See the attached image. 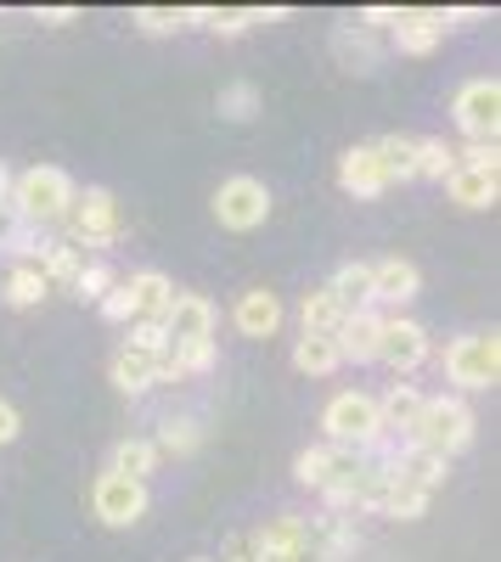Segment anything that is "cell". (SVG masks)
I'll return each mask as SVG.
<instances>
[{
    "instance_id": "d590c367",
    "label": "cell",
    "mask_w": 501,
    "mask_h": 562,
    "mask_svg": "<svg viewBox=\"0 0 501 562\" xmlns=\"http://www.w3.org/2000/svg\"><path fill=\"white\" fill-rule=\"evenodd\" d=\"M113 281H119V276H113L102 259H85V270H79V281H74V293H79L85 304H102V293L113 288Z\"/></svg>"
},
{
    "instance_id": "e0dca14e",
    "label": "cell",
    "mask_w": 501,
    "mask_h": 562,
    "mask_svg": "<svg viewBox=\"0 0 501 562\" xmlns=\"http://www.w3.org/2000/svg\"><path fill=\"white\" fill-rule=\"evenodd\" d=\"M445 198L457 203V209H490L496 198H501V175H490V169H450L445 175Z\"/></svg>"
},
{
    "instance_id": "8fae6325",
    "label": "cell",
    "mask_w": 501,
    "mask_h": 562,
    "mask_svg": "<svg viewBox=\"0 0 501 562\" xmlns=\"http://www.w3.org/2000/svg\"><path fill=\"white\" fill-rule=\"evenodd\" d=\"M214 326H220V310H214L203 293H180V288H175V304H169V315H164L169 344H214Z\"/></svg>"
},
{
    "instance_id": "83f0119b",
    "label": "cell",
    "mask_w": 501,
    "mask_h": 562,
    "mask_svg": "<svg viewBox=\"0 0 501 562\" xmlns=\"http://www.w3.org/2000/svg\"><path fill=\"white\" fill-rule=\"evenodd\" d=\"M0 299H7L12 310H34V304L52 299V288H45V276L34 265H12L7 281H0Z\"/></svg>"
},
{
    "instance_id": "b9f144b4",
    "label": "cell",
    "mask_w": 501,
    "mask_h": 562,
    "mask_svg": "<svg viewBox=\"0 0 501 562\" xmlns=\"http://www.w3.org/2000/svg\"><path fill=\"white\" fill-rule=\"evenodd\" d=\"M40 23H45V29H68V23H79V12H74V7H45Z\"/></svg>"
},
{
    "instance_id": "5b68a950",
    "label": "cell",
    "mask_w": 501,
    "mask_h": 562,
    "mask_svg": "<svg viewBox=\"0 0 501 562\" xmlns=\"http://www.w3.org/2000/svg\"><path fill=\"white\" fill-rule=\"evenodd\" d=\"M445 378L457 383L463 394L496 389L501 383V338L496 333H463L457 344L445 349Z\"/></svg>"
},
{
    "instance_id": "7402d4cb",
    "label": "cell",
    "mask_w": 501,
    "mask_h": 562,
    "mask_svg": "<svg viewBox=\"0 0 501 562\" xmlns=\"http://www.w3.org/2000/svg\"><path fill=\"white\" fill-rule=\"evenodd\" d=\"M34 270L45 276V288H68L74 293V281H79V270H85V254L74 248V243H45L40 248V259H34Z\"/></svg>"
},
{
    "instance_id": "ffe728a7",
    "label": "cell",
    "mask_w": 501,
    "mask_h": 562,
    "mask_svg": "<svg viewBox=\"0 0 501 562\" xmlns=\"http://www.w3.org/2000/svg\"><path fill=\"white\" fill-rule=\"evenodd\" d=\"M108 378H113V389H119V394H147V389L158 383V360L124 344V349L108 360Z\"/></svg>"
},
{
    "instance_id": "7c38bea8",
    "label": "cell",
    "mask_w": 501,
    "mask_h": 562,
    "mask_svg": "<svg viewBox=\"0 0 501 562\" xmlns=\"http://www.w3.org/2000/svg\"><path fill=\"white\" fill-rule=\"evenodd\" d=\"M423 293V270L412 259H378L372 265V310H400Z\"/></svg>"
},
{
    "instance_id": "4fadbf2b",
    "label": "cell",
    "mask_w": 501,
    "mask_h": 562,
    "mask_svg": "<svg viewBox=\"0 0 501 562\" xmlns=\"http://www.w3.org/2000/svg\"><path fill=\"white\" fill-rule=\"evenodd\" d=\"M282 299L270 293V288H248V293H237V304H232V326L243 338H277V326H282Z\"/></svg>"
},
{
    "instance_id": "f6af8a7d",
    "label": "cell",
    "mask_w": 501,
    "mask_h": 562,
    "mask_svg": "<svg viewBox=\"0 0 501 562\" xmlns=\"http://www.w3.org/2000/svg\"><path fill=\"white\" fill-rule=\"evenodd\" d=\"M198 562H203V557H198Z\"/></svg>"
},
{
    "instance_id": "e575fe53",
    "label": "cell",
    "mask_w": 501,
    "mask_h": 562,
    "mask_svg": "<svg viewBox=\"0 0 501 562\" xmlns=\"http://www.w3.org/2000/svg\"><path fill=\"white\" fill-rule=\"evenodd\" d=\"M327 473H333V445H310V450L293 456V479H299L304 490H322Z\"/></svg>"
},
{
    "instance_id": "ac0fdd59",
    "label": "cell",
    "mask_w": 501,
    "mask_h": 562,
    "mask_svg": "<svg viewBox=\"0 0 501 562\" xmlns=\"http://www.w3.org/2000/svg\"><path fill=\"white\" fill-rule=\"evenodd\" d=\"M124 288H130V299H135V321H164L169 304H175V281H169L164 270H135Z\"/></svg>"
},
{
    "instance_id": "4316f807",
    "label": "cell",
    "mask_w": 501,
    "mask_h": 562,
    "mask_svg": "<svg viewBox=\"0 0 501 562\" xmlns=\"http://www.w3.org/2000/svg\"><path fill=\"white\" fill-rule=\"evenodd\" d=\"M344 315H349V310H344L327 288H310V293L299 299V326H304V333H322V338H333Z\"/></svg>"
},
{
    "instance_id": "1f68e13d",
    "label": "cell",
    "mask_w": 501,
    "mask_h": 562,
    "mask_svg": "<svg viewBox=\"0 0 501 562\" xmlns=\"http://www.w3.org/2000/svg\"><path fill=\"white\" fill-rule=\"evenodd\" d=\"M158 456H192L198 445H203V428L192 416H164V428H158Z\"/></svg>"
},
{
    "instance_id": "7bdbcfd3",
    "label": "cell",
    "mask_w": 501,
    "mask_h": 562,
    "mask_svg": "<svg viewBox=\"0 0 501 562\" xmlns=\"http://www.w3.org/2000/svg\"><path fill=\"white\" fill-rule=\"evenodd\" d=\"M7 198H12V169L0 164V203H7Z\"/></svg>"
},
{
    "instance_id": "9c48e42d",
    "label": "cell",
    "mask_w": 501,
    "mask_h": 562,
    "mask_svg": "<svg viewBox=\"0 0 501 562\" xmlns=\"http://www.w3.org/2000/svg\"><path fill=\"white\" fill-rule=\"evenodd\" d=\"M428 355H434V344H428V326H423V321H412V315H383L378 360L394 371V378H405V371H417Z\"/></svg>"
},
{
    "instance_id": "3957f363",
    "label": "cell",
    "mask_w": 501,
    "mask_h": 562,
    "mask_svg": "<svg viewBox=\"0 0 501 562\" xmlns=\"http://www.w3.org/2000/svg\"><path fill=\"white\" fill-rule=\"evenodd\" d=\"M68 243L85 254V248H113L124 231H130V220H124V203L108 192V186H85V192L74 198V209H68Z\"/></svg>"
},
{
    "instance_id": "74e56055",
    "label": "cell",
    "mask_w": 501,
    "mask_h": 562,
    "mask_svg": "<svg viewBox=\"0 0 501 562\" xmlns=\"http://www.w3.org/2000/svg\"><path fill=\"white\" fill-rule=\"evenodd\" d=\"M457 164H463V169H490V175H501V158H496V147H485V140H468V147L457 153Z\"/></svg>"
},
{
    "instance_id": "603a6c76",
    "label": "cell",
    "mask_w": 501,
    "mask_h": 562,
    "mask_svg": "<svg viewBox=\"0 0 501 562\" xmlns=\"http://www.w3.org/2000/svg\"><path fill=\"white\" fill-rule=\"evenodd\" d=\"M423 400H428V394H423L417 383H394V389L378 400V422H383V434H394V428H400V434H412V422H417Z\"/></svg>"
},
{
    "instance_id": "60d3db41",
    "label": "cell",
    "mask_w": 501,
    "mask_h": 562,
    "mask_svg": "<svg viewBox=\"0 0 501 562\" xmlns=\"http://www.w3.org/2000/svg\"><path fill=\"white\" fill-rule=\"evenodd\" d=\"M23 434V416H18V405L12 400H0V445H12Z\"/></svg>"
},
{
    "instance_id": "f35d334b",
    "label": "cell",
    "mask_w": 501,
    "mask_h": 562,
    "mask_svg": "<svg viewBox=\"0 0 501 562\" xmlns=\"http://www.w3.org/2000/svg\"><path fill=\"white\" fill-rule=\"evenodd\" d=\"M23 231H29V225L18 220V209H12V203H0V248L12 254V248H18V237H23Z\"/></svg>"
},
{
    "instance_id": "d4e9b609",
    "label": "cell",
    "mask_w": 501,
    "mask_h": 562,
    "mask_svg": "<svg viewBox=\"0 0 501 562\" xmlns=\"http://www.w3.org/2000/svg\"><path fill=\"white\" fill-rule=\"evenodd\" d=\"M214 366V344H169V355L158 360V383H180V378H203Z\"/></svg>"
},
{
    "instance_id": "6da1fadb",
    "label": "cell",
    "mask_w": 501,
    "mask_h": 562,
    "mask_svg": "<svg viewBox=\"0 0 501 562\" xmlns=\"http://www.w3.org/2000/svg\"><path fill=\"white\" fill-rule=\"evenodd\" d=\"M74 198H79V186H74L68 169L34 164V169H18V175H12V198H7V203L18 209V220H23L29 231H45V225H63V220H68Z\"/></svg>"
},
{
    "instance_id": "2e32d148",
    "label": "cell",
    "mask_w": 501,
    "mask_h": 562,
    "mask_svg": "<svg viewBox=\"0 0 501 562\" xmlns=\"http://www.w3.org/2000/svg\"><path fill=\"white\" fill-rule=\"evenodd\" d=\"M445 12H400L394 18V45H400V52L405 57H428L434 52V45L445 40Z\"/></svg>"
},
{
    "instance_id": "836d02e7",
    "label": "cell",
    "mask_w": 501,
    "mask_h": 562,
    "mask_svg": "<svg viewBox=\"0 0 501 562\" xmlns=\"http://www.w3.org/2000/svg\"><path fill=\"white\" fill-rule=\"evenodd\" d=\"M130 23L142 29V34H180V29L192 23V12L187 7H135Z\"/></svg>"
},
{
    "instance_id": "52a82bcc",
    "label": "cell",
    "mask_w": 501,
    "mask_h": 562,
    "mask_svg": "<svg viewBox=\"0 0 501 562\" xmlns=\"http://www.w3.org/2000/svg\"><path fill=\"white\" fill-rule=\"evenodd\" d=\"M214 220L225 231H259L270 220V186L259 175H232L214 192Z\"/></svg>"
},
{
    "instance_id": "ba28073f",
    "label": "cell",
    "mask_w": 501,
    "mask_h": 562,
    "mask_svg": "<svg viewBox=\"0 0 501 562\" xmlns=\"http://www.w3.org/2000/svg\"><path fill=\"white\" fill-rule=\"evenodd\" d=\"M147 506H153L147 484H130L119 473H97V484H90V512H97L108 529H135L147 518Z\"/></svg>"
},
{
    "instance_id": "d6a6232c",
    "label": "cell",
    "mask_w": 501,
    "mask_h": 562,
    "mask_svg": "<svg viewBox=\"0 0 501 562\" xmlns=\"http://www.w3.org/2000/svg\"><path fill=\"white\" fill-rule=\"evenodd\" d=\"M450 169H457V147H445L439 135H417V175L445 186V175H450Z\"/></svg>"
},
{
    "instance_id": "277c9868",
    "label": "cell",
    "mask_w": 501,
    "mask_h": 562,
    "mask_svg": "<svg viewBox=\"0 0 501 562\" xmlns=\"http://www.w3.org/2000/svg\"><path fill=\"white\" fill-rule=\"evenodd\" d=\"M322 428H327V445H333V450H355V456H367V450L383 439L378 400H372V394H360V389L333 394V400H327V411H322Z\"/></svg>"
},
{
    "instance_id": "ab89813d",
    "label": "cell",
    "mask_w": 501,
    "mask_h": 562,
    "mask_svg": "<svg viewBox=\"0 0 501 562\" xmlns=\"http://www.w3.org/2000/svg\"><path fill=\"white\" fill-rule=\"evenodd\" d=\"M394 18H400V7H372V12H360V23H355V29L383 34V29H394Z\"/></svg>"
},
{
    "instance_id": "4dcf8cb0",
    "label": "cell",
    "mask_w": 501,
    "mask_h": 562,
    "mask_svg": "<svg viewBox=\"0 0 501 562\" xmlns=\"http://www.w3.org/2000/svg\"><path fill=\"white\" fill-rule=\"evenodd\" d=\"M214 113H220L225 124H248V119L259 113V85H248V79H232V85H220V97H214Z\"/></svg>"
},
{
    "instance_id": "9a60e30c",
    "label": "cell",
    "mask_w": 501,
    "mask_h": 562,
    "mask_svg": "<svg viewBox=\"0 0 501 562\" xmlns=\"http://www.w3.org/2000/svg\"><path fill=\"white\" fill-rule=\"evenodd\" d=\"M338 355L344 360H378V338H383V310H349L344 321H338Z\"/></svg>"
},
{
    "instance_id": "7a4b0ae2",
    "label": "cell",
    "mask_w": 501,
    "mask_h": 562,
    "mask_svg": "<svg viewBox=\"0 0 501 562\" xmlns=\"http://www.w3.org/2000/svg\"><path fill=\"white\" fill-rule=\"evenodd\" d=\"M474 428H479V422H474V411H468L463 394H434V400H423V411L412 422V434H405V445H417V450L450 461V456H463L474 445Z\"/></svg>"
},
{
    "instance_id": "8d00e7d4",
    "label": "cell",
    "mask_w": 501,
    "mask_h": 562,
    "mask_svg": "<svg viewBox=\"0 0 501 562\" xmlns=\"http://www.w3.org/2000/svg\"><path fill=\"white\" fill-rule=\"evenodd\" d=\"M102 321H113V326H130L135 321V299H130V288H124V281H113V288L102 293Z\"/></svg>"
},
{
    "instance_id": "5bb4252c",
    "label": "cell",
    "mask_w": 501,
    "mask_h": 562,
    "mask_svg": "<svg viewBox=\"0 0 501 562\" xmlns=\"http://www.w3.org/2000/svg\"><path fill=\"white\" fill-rule=\"evenodd\" d=\"M445 467H450V461H439V456H428V450H417V445H400V450L383 461V473H389L394 484H412V490L434 495V490L445 484Z\"/></svg>"
},
{
    "instance_id": "484cf974",
    "label": "cell",
    "mask_w": 501,
    "mask_h": 562,
    "mask_svg": "<svg viewBox=\"0 0 501 562\" xmlns=\"http://www.w3.org/2000/svg\"><path fill=\"white\" fill-rule=\"evenodd\" d=\"M327 293H333L344 310H367V304H372V265H360V259L338 265L333 281H327Z\"/></svg>"
},
{
    "instance_id": "30bf717a",
    "label": "cell",
    "mask_w": 501,
    "mask_h": 562,
    "mask_svg": "<svg viewBox=\"0 0 501 562\" xmlns=\"http://www.w3.org/2000/svg\"><path fill=\"white\" fill-rule=\"evenodd\" d=\"M338 186H344L355 203H372V198H383L389 186H394L372 140H360V147H349V153L338 158Z\"/></svg>"
},
{
    "instance_id": "cb8c5ba5",
    "label": "cell",
    "mask_w": 501,
    "mask_h": 562,
    "mask_svg": "<svg viewBox=\"0 0 501 562\" xmlns=\"http://www.w3.org/2000/svg\"><path fill=\"white\" fill-rule=\"evenodd\" d=\"M338 366H344V355H338V338L304 333V338L293 344V371H304V378H333Z\"/></svg>"
},
{
    "instance_id": "ee69618b",
    "label": "cell",
    "mask_w": 501,
    "mask_h": 562,
    "mask_svg": "<svg viewBox=\"0 0 501 562\" xmlns=\"http://www.w3.org/2000/svg\"><path fill=\"white\" fill-rule=\"evenodd\" d=\"M225 562H254V557H248V551H232V557H225Z\"/></svg>"
},
{
    "instance_id": "8992f818",
    "label": "cell",
    "mask_w": 501,
    "mask_h": 562,
    "mask_svg": "<svg viewBox=\"0 0 501 562\" xmlns=\"http://www.w3.org/2000/svg\"><path fill=\"white\" fill-rule=\"evenodd\" d=\"M450 119H457V130L468 140L496 147V135H501V79H468V85H457V97H450Z\"/></svg>"
},
{
    "instance_id": "44dd1931",
    "label": "cell",
    "mask_w": 501,
    "mask_h": 562,
    "mask_svg": "<svg viewBox=\"0 0 501 562\" xmlns=\"http://www.w3.org/2000/svg\"><path fill=\"white\" fill-rule=\"evenodd\" d=\"M158 461H164V456H158L153 439H119L108 473H119V479H130V484H147V479L158 473Z\"/></svg>"
},
{
    "instance_id": "d6986e66",
    "label": "cell",
    "mask_w": 501,
    "mask_h": 562,
    "mask_svg": "<svg viewBox=\"0 0 501 562\" xmlns=\"http://www.w3.org/2000/svg\"><path fill=\"white\" fill-rule=\"evenodd\" d=\"M333 57H338L349 74H372V68L383 63V45H378V34H367V29L338 23V29H333Z\"/></svg>"
},
{
    "instance_id": "f1b7e54d",
    "label": "cell",
    "mask_w": 501,
    "mask_h": 562,
    "mask_svg": "<svg viewBox=\"0 0 501 562\" xmlns=\"http://www.w3.org/2000/svg\"><path fill=\"white\" fill-rule=\"evenodd\" d=\"M288 12L282 7H243V12H192V23H203V29H214V34H225V40H232V34H243V29H254V23H282Z\"/></svg>"
},
{
    "instance_id": "f546056e",
    "label": "cell",
    "mask_w": 501,
    "mask_h": 562,
    "mask_svg": "<svg viewBox=\"0 0 501 562\" xmlns=\"http://www.w3.org/2000/svg\"><path fill=\"white\" fill-rule=\"evenodd\" d=\"M389 180H417V135H378L372 140Z\"/></svg>"
}]
</instances>
